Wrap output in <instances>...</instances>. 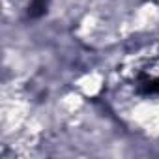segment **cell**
I'll return each mask as SVG.
<instances>
[{"label":"cell","instance_id":"obj_1","mask_svg":"<svg viewBox=\"0 0 159 159\" xmlns=\"http://www.w3.org/2000/svg\"><path fill=\"white\" fill-rule=\"evenodd\" d=\"M49 0H30V6H28V15L30 17H39L45 13L47 10Z\"/></svg>","mask_w":159,"mask_h":159}]
</instances>
